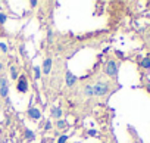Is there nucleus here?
Here are the masks:
<instances>
[{
    "instance_id": "obj_7",
    "label": "nucleus",
    "mask_w": 150,
    "mask_h": 143,
    "mask_svg": "<svg viewBox=\"0 0 150 143\" xmlns=\"http://www.w3.org/2000/svg\"><path fill=\"white\" fill-rule=\"evenodd\" d=\"M52 117L53 118H60L62 117V109L60 108H53L52 109Z\"/></svg>"
},
{
    "instance_id": "obj_20",
    "label": "nucleus",
    "mask_w": 150,
    "mask_h": 143,
    "mask_svg": "<svg viewBox=\"0 0 150 143\" xmlns=\"http://www.w3.org/2000/svg\"><path fill=\"white\" fill-rule=\"evenodd\" d=\"M88 134H90V136H96V134H97V131H96V130H90V131H88Z\"/></svg>"
},
{
    "instance_id": "obj_6",
    "label": "nucleus",
    "mask_w": 150,
    "mask_h": 143,
    "mask_svg": "<svg viewBox=\"0 0 150 143\" xmlns=\"http://www.w3.org/2000/svg\"><path fill=\"white\" fill-rule=\"evenodd\" d=\"M28 114H30V117H31L33 120H40V118H41V114H40V111H38L37 108H31V109L28 111Z\"/></svg>"
},
{
    "instance_id": "obj_9",
    "label": "nucleus",
    "mask_w": 150,
    "mask_h": 143,
    "mask_svg": "<svg viewBox=\"0 0 150 143\" xmlns=\"http://www.w3.org/2000/svg\"><path fill=\"white\" fill-rule=\"evenodd\" d=\"M8 93H9V86L0 87V96L2 97H8Z\"/></svg>"
},
{
    "instance_id": "obj_14",
    "label": "nucleus",
    "mask_w": 150,
    "mask_h": 143,
    "mask_svg": "<svg viewBox=\"0 0 150 143\" xmlns=\"http://www.w3.org/2000/svg\"><path fill=\"white\" fill-rule=\"evenodd\" d=\"M5 86H9L8 84V78L6 77H0V87H5Z\"/></svg>"
},
{
    "instance_id": "obj_4",
    "label": "nucleus",
    "mask_w": 150,
    "mask_h": 143,
    "mask_svg": "<svg viewBox=\"0 0 150 143\" xmlns=\"http://www.w3.org/2000/svg\"><path fill=\"white\" fill-rule=\"evenodd\" d=\"M50 69H52V59L47 58V59H44V62H43V73H44V74H49Z\"/></svg>"
},
{
    "instance_id": "obj_13",
    "label": "nucleus",
    "mask_w": 150,
    "mask_h": 143,
    "mask_svg": "<svg viewBox=\"0 0 150 143\" xmlns=\"http://www.w3.org/2000/svg\"><path fill=\"white\" fill-rule=\"evenodd\" d=\"M25 137H27L28 140H31V139L34 137V133H33L31 130H28V128H25Z\"/></svg>"
},
{
    "instance_id": "obj_11",
    "label": "nucleus",
    "mask_w": 150,
    "mask_h": 143,
    "mask_svg": "<svg viewBox=\"0 0 150 143\" xmlns=\"http://www.w3.org/2000/svg\"><path fill=\"white\" fill-rule=\"evenodd\" d=\"M11 74H12V78H13V80L18 78V71H16L15 66H11Z\"/></svg>"
},
{
    "instance_id": "obj_15",
    "label": "nucleus",
    "mask_w": 150,
    "mask_h": 143,
    "mask_svg": "<svg viewBox=\"0 0 150 143\" xmlns=\"http://www.w3.org/2000/svg\"><path fill=\"white\" fill-rule=\"evenodd\" d=\"M34 75H35V78H40V68L38 66H34Z\"/></svg>"
},
{
    "instance_id": "obj_3",
    "label": "nucleus",
    "mask_w": 150,
    "mask_h": 143,
    "mask_svg": "<svg viewBox=\"0 0 150 143\" xmlns=\"http://www.w3.org/2000/svg\"><path fill=\"white\" fill-rule=\"evenodd\" d=\"M16 89H18L19 93H27L28 92V81H27L25 75L18 77V86H16Z\"/></svg>"
},
{
    "instance_id": "obj_17",
    "label": "nucleus",
    "mask_w": 150,
    "mask_h": 143,
    "mask_svg": "<svg viewBox=\"0 0 150 143\" xmlns=\"http://www.w3.org/2000/svg\"><path fill=\"white\" fill-rule=\"evenodd\" d=\"M5 22H6V15L0 14V24H5Z\"/></svg>"
},
{
    "instance_id": "obj_21",
    "label": "nucleus",
    "mask_w": 150,
    "mask_h": 143,
    "mask_svg": "<svg viewBox=\"0 0 150 143\" xmlns=\"http://www.w3.org/2000/svg\"><path fill=\"white\" fill-rule=\"evenodd\" d=\"M52 36H53V34H52V31H49V33H47V37H49V40H52Z\"/></svg>"
},
{
    "instance_id": "obj_16",
    "label": "nucleus",
    "mask_w": 150,
    "mask_h": 143,
    "mask_svg": "<svg viewBox=\"0 0 150 143\" xmlns=\"http://www.w3.org/2000/svg\"><path fill=\"white\" fill-rule=\"evenodd\" d=\"M66 140H68V136H65V134H63V136H60V137H59L57 143H65Z\"/></svg>"
},
{
    "instance_id": "obj_12",
    "label": "nucleus",
    "mask_w": 150,
    "mask_h": 143,
    "mask_svg": "<svg viewBox=\"0 0 150 143\" xmlns=\"http://www.w3.org/2000/svg\"><path fill=\"white\" fill-rule=\"evenodd\" d=\"M66 127H68V122L66 121H63V120L57 121V128H66Z\"/></svg>"
},
{
    "instance_id": "obj_10",
    "label": "nucleus",
    "mask_w": 150,
    "mask_h": 143,
    "mask_svg": "<svg viewBox=\"0 0 150 143\" xmlns=\"http://www.w3.org/2000/svg\"><path fill=\"white\" fill-rule=\"evenodd\" d=\"M84 93H86L87 96H93V95H94V92H93V86H87L86 90H84Z\"/></svg>"
},
{
    "instance_id": "obj_5",
    "label": "nucleus",
    "mask_w": 150,
    "mask_h": 143,
    "mask_svg": "<svg viewBox=\"0 0 150 143\" xmlns=\"http://www.w3.org/2000/svg\"><path fill=\"white\" fill-rule=\"evenodd\" d=\"M75 81H77V77H75L72 73H69V71H68V73H66V84L71 87V86L75 84Z\"/></svg>"
},
{
    "instance_id": "obj_8",
    "label": "nucleus",
    "mask_w": 150,
    "mask_h": 143,
    "mask_svg": "<svg viewBox=\"0 0 150 143\" xmlns=\"http://www.w3.org/2000/svg\"><path fill=\"white\" fill-rule=\"evenodd\" d=\"M140 66H143V68H146V69H150V58H144V59L141 60Z\"/></svg>"
},
{
    "instance_id": "obj_1",
    "label": "nucleus",
    "mask_w": 150,
    "mask_h": 143,
    "mask_svg": "<svg viewBox=\"0 0 150 143\" xmlns=\"http://www.w3.org/2000/svg\"><path fill=\"white\" fill-rule=\"evenodd\" d=\"M93 92L96 96H105L108 92H109V84L108 83H103V81H99L93 86Z\"/></svg>"
},
{
    "instance_id": "obj_19",
    "label": "nucleus",
    "mask_w": 150,
    "mask_h": 143,
    "mask_svg": "<svg viewBox=\"0 0 150 143\" xmlns=\"http://www.w3.org/2000/svg\"><path fill=\"white\" fill-rule=\"evenodd\" d=\"M0 49H2L3 52H6V50H8V47H6V44H3V43H0Z\"/></svg>"
},
{
    "instance_id": "obj_22",
    "label": "nucleus",
    "mask_w": 150,
    "mask_h": 143,
    "mask_svg": "<svg viewBox=\"0 0 150 143\" xmlns=\"http://www.w3.org/2000/svg\"><path fill=\"white\" fill-rule=\"evenodd\" d=\"M3 69V65H2V62H0V71H2Z\"/></svg>"
},
{
    "instance_id": "obj_2",
    "label": "nucleus",
    "mask_w": 150,
    "mask_h": 143,
    "mask_svg": "<svg viewBox=\"0 0 150 143\" xmlns=\"http://www.w3.org/2000/svg\"><path fill=\"white\" fill-rule=\"evenodd\" d=\"M105 71H106V74L109 77H116L118 75V65H116V62L115 60H109Z\"/></svg>"
},
{
    "instance_id": "obj_18",
    "label": "nucleus",
    "mask_w": 150,
    "mask_h": 143,
    "mask_svg": "<svg viewBox=\"0 0 150 143\" xmlns=\"http://www.w3.org/2000/svg\"><path fill=\"white\" fill-rule=\"evenodd\" d=\"M44 128H46V130H50V128H52V122H50V121H46V124H44Z\"/></svg>"
}]
</instances>
